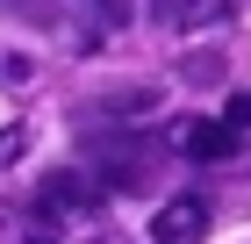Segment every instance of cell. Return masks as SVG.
<instances>
[{
  "label": "cell",
  "instance_id": "cell-1",
  "mask_svg": "<svg viewBox=\"0 0 251 244\" xmlns=\"http://www.w3.org/2000/svg\"><path fill=\"white\" fill-rule=\"evenodd\" d=\"M36 208H50V216H100L108 208V187H100L94 172H79V165H58V172H43Z\"/></svg>",
  "mask_w": 251,
  "mask_h": 244
},
{
  "label": "cell",
  "instance_id": "cell-2",
  "mask_svg": "<svg viewBox=\"0 0 251 244\" xmlns=\"http://www.w3.org/2000/svg\"><path fill=\"white\" fill-rule=\"evenodd\" d=\"M94 158L115 187H144L158 172V144H144V136H94Z\"/></svg>",
  "mask_w": 251,
  "mask_h": 244
},
{
  "label": "cell",
  "instance_id": "cell-3",
  "mask_svg": "<svg viewBox=\"0 0 251 244\" xmlns=\"http://www.w3.org/2000/svg\"><path fill=\"white\" fill-rule=\"evenodd\" d=\"M151 115H158V94H151V86H122V94L86 101V122H94V130H144Z\"/></svg>",
  "mask_w": 251,
  "mask_h": 244
},
{
  "label": "cell",
  "instance_id": "cell-4",
  "mask_svg": "<svg viewBox=\"0 0 251 244\" xmlns=\"http://www.w3.org/2000/svg\"><path fill=\"white\" fill-rule=\"evenodd\" d=\"M201 237H208V201L201 194H173L151 216V244H201Z\"/></svg>",
  "mask_w": 251,
  "mask_h": 244
},
{
  "label": "cell",
  "instance_id": "cell-5",
  "mask_svg": "<svg viewBox=\"0 0 251 244\" xmlns=\"http://www.w3.org/2000/svg\"><path fill=\"white\" fill-rule=\"evenodd\" d=\"M179 151L201 158V165H208V158H230V151H237V122H230V115H201V122L179 130Z\"/></svg>",
  "mask_w": 251,
  "mask_h": 244
},
{
  "label": "cell",
  "instance_id": "cell-6",
  "mask_svg": "<svg viewBox=\"0 0 251 244\" xmlns=\"http://www.w3.org/2000/svg\"><path fill=\"white\" fill-rule=\"evenodd\" d=\"M223 15H230V0H173V22H187V29H208Z\"/></svg>",
  "mask_w": 251,
  "mask_h": 244
},
{
  "label": "cell",
  "instance_id": "cell-7",
  "mask_svg": "<svg viewBox=\"0 0 251 244\" xmlns=\"http://www.w3.org/2000/svg\"><path fill=\"white\" fill-rule=\"evenodd\" d=\"M22 244H65V216L36 208V216H29V237H22Z\"/></svg>",
  "mask_w": 251,
  "mask_h": 244
},
{
  "label": "cell",
  "instance_id": "cell-8",
  "mask_svg": "<svg viewBox=\"0 0 251 244\" xmlns=\"http://www.w3.org/2000/svg\"><path fill=\"white\" fill-rule=\"evenodd\" d=\"M86 15H100V29H122L129 22V0H86Z\"/></svg>",
  "mask_w": 251,
  "mask_h": 244
},
{
  "label": "cell",
  "instance_id": "cell-9",
  "mask_svg": "<svg viewBox=\"0 0 251 244\" xmlns=\"http://www.w3.org/2000/svg\"><path fill=\"white\" fill-rule=\"evenodd\" d=\"M223 115H230L237 130H251V86H244V94H230V108H223Z\"/></svg>",
  "mask_w": 251,
  "mask_h": 244
},
{
  "label": "cell",
  "instance_id": "cell-10",
  "mask_svg": "<svg viewBox=\"0 0 251 244\" xmlns=\"http://www.w3.org/2000/svg\"><path fill=\"white\" fill-rule=\"evenodd\" d=\"M151 7H158V15H173V0H151Z\"/></svg>",
  "mask_w": 251,
  "mask_h": 244
}]
</instances>
